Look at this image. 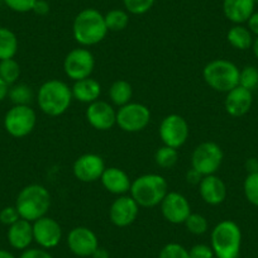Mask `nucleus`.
<instances>
[{
    "mask_svg": "<svg viewBox=\"0 0 258 258\" xmlns=\"http://www.w3.org/2000/svg\"><path fill=\"white\" fill-rule=\"evenodd\" d=\"M151 121V110L142 103H131L116 110V125L126 133H137L147 128Z\"/></svg>",
    "mask_w": 258,
    "mask_h": 258,
    "instance_id": "9",
    "label": "nucleus"
},
{
    "mask_svg": "<svg viewBox=\"0 0 258 258\" xmlns=\"http://www.w3.org/2000/svg\"><path fill=\"white\" fill-rule=\"evenodd\" d=\"M68 245L78 257H91L99 247L98 235L88 227H75L69 233Z\"/></svg>",
    "mask_w": 258,
    "mask_h": 258,
    "instance_id": "16",
    "label": "nucleus"
},
{
    "mask_svg": "<svg viewBox=\"0 0 258 258\" xmlns=\"http://www.w3.org/2000/svg\"><path fill=\"white\" fill-rule=\"evenodd\" d=\"M37 0H4L6 6L16 13H28L33 11Z\"/></svg>",
    "mask_w": 258,
    "mask_h": 258,
    "instance_id": "36",
    "label": "nucleus"
},
{
    "mask_svg": "<svg viewBox=\"0 0 258 258\" xmlns=\"http://www.w3.org/2000/svg\"><path fill=\"white\" fill-rule=\"evenodd\" d=\"M8 91H9V85H7V84L3 81V79L0 78V103L8 98Z\"/></svg>",
    "mask_w": 258,
    "mask_h": 258,
    "instance_id": "44",
    "label": "nucleus"
},
{
    "mask_svg": "<svg viewBox=\"0 0 258 258\" xmlns=\"http://www.w3.org/2000/svg\"><path fill=\"white\" fill-rule=\"evenodd\" d=\"M224 153L220 146L215 142H203L195 147L191 155V167L200 175H215L220 168Z\"/></svg>",
    "mask_w": 258,
    "mask_h": 258,
    "instance_id": "8",
    "label": "nucleus"
},
{
    "mask_svg": "<svg viewBox=\"0 0 258 258\" xmlns=\"http://www.w3.org/2000/svg\"><path fill=\"white\" fill-rule=\"evenodd\" d=\"M188 255H190V258H215L212 247L204 244V243L192 245L188 249Z\"/></svg>",
    "mask_w": 258,
    "mask_h": 258,
    "instance_id": "38",
    "label": "nucleus"
},
{
    "mask_svg": "<svg viewBox=\"0 0 258 258\" xmlns=\"http://www.w3.org/2000/svg\"><path fill=\"white\" fill-rule=\"evenodd\" d=\"M247 28L249 29L250 33L254 34L255 37H258V12H254V13L249 17V19L247 21Z\"/></svg>",
    "mask_w": 258,
    "mask_h": 258,
    "instance_id": "42",
    "label": "nucleus"
},
{
    "mask_svg": "<svg viewBox=\"0 0 258 258\" xmlns=\"http://www.w3.org/2000/svg\"><path fill=\"white\" fill-rule=\"evenodd\" d=\"M133 96L132 85L126 80H116L114 81L109 89V99L111 104L118 108L131 103Z\"/></svg>",
    "mask_w": 258,
    "mask_h": 258,
    "instance_id": "25",
    "label": "nucleus"
},
{
    "mask_svg": "<svg viewBox=\"0 0 258 258\" xmlns=\"http://www.w3.org/2000/svg\"><path fill=\"white\" fill-rule=\"evenodd\" d=\"M18 47L17 34L7 27H0V61L14 58L18 52Z\"/></svg>",
    "mask_w": 258,
    "mask_h": 258,
    "instance_id": "26",
    "label": "nucleus"
},
{
    "mask_svg": "<svg viewBox=\"0 0 258 258\" xmlns=\"http://www.w3.org/2000/svg\"><path fill=\"white\" fill-rule=\"evenodd\" d=\"M178 151L163 145L155 153V162L161 168H171L177 163Z\"/></svg>",
    "mask_w": 258,
    "mask_h": 258,
    "instance_id": "30",
    "label": "nucleus"
},
{
    "mask_svg": "<svg viewBox=\"0 0 258 258\" xmlns=\"http://www.w3.org/2000/svg\"><path fill=\"white\" fill-rule=\"evenodd\" d=\"M168 192V183L158 173H146L132 181L129 195L140 208H155L161 204Z\"/></svg>",
    "mask_w": 258,
    "mask_h": 258,
    "instance_id": "4",
    "label": "nucleus"
},
{
    "mask_svg": "<svg viewBox=\"0 0 258 258\" xmlns=\"http://www.w3.org/2000/svg\"><path fill=\"white\" fill-rule=\"evenodd\" d=\"M239 69L234 62L225 58H217L208 62L203 70L205 83L218 93H225L239 85Z\"/></svg>",
    "mask_w": 258,
    "mask_h": 258,
    "instance_id": "6",
    "label": "nucleus"
},
{
    "mask_svg": "<svg viewBox=\"0 0 258 258\" xmlns=\"http://www.w3.org/2000/svg\"><path fill=\"white\" fill-rule=\"evenodd\" d=\"M0 78L7 85L12 86L18 83L21 78V64L14 58L0 61Z\"/></svg>",
    "mask_w": 258,
    "mask_h": 258,
    "instance_id": "29",
    "label": "nucleus"
},
{
    "mask_svg": "<svg viewBox=\"0 0 258 258\" xmlns=\"http://www.w3.org/2000/svg\"><path fill=\"white\" fill-rule=\"evenodd\" d=\"M185 177H186V181H187L188 183H191V185H199L200 181H202V178L204 177V176L200 175L197 170H194V168L191 167L187 170Z\"/></svg>",
    "mask_w": 258,
    "mask_h": 258,
    "instance_id": "41",
    "label": "nucleus"
},
{
    "mask_svg": "<svg viewBox=\"0 0 258 258\" xmlns=\"http://www.w3.org/2000/svg\"><path fill=\"white\" fill-rule=\"evenodd\" d=\"M14 205L22 219L33 223L47 215L51 208V194L41 183H31L19 191Z\"/></svg>",
    "mask_w": 258,
    "mask_h": 258,
    "instance_id": "3",
    "label": "nucleus"
},
{
    "mask_svg": "<svg viewBox=\"0 0 258 258\" xmlns=\"http://www.w3.org/2000/svg\"><path fill=\"white\" fill-rule=\"evenodd\" d=\"M106 168L103 157L96 153H85L76 158L73 166L74 176L81 182H95L100 180Z\"/></svg>",
    "mask_w": 258,
    "mask_h": 258,
    "instance_id": "15",
    "label": "nucleus"
},
{
    "mask_svg": "<svg viewBox=\"0 0 258 258\" xmlns=\"http://www.w3.org/2000/svg\"><path fill=\"white\" fill-rule=\"evenodd\" d=\"M162 217L171 224H183L191 214V205L182 194L168 191L160 204Z\"/></svg>",
    "mask_w": 258,
    "mask_h": 258,
    "instance_id": "12",
    "label": "nucleus"
},
{
    "mask_svg": "<svg viewBox=\"0 0 258 258\" xmlns=\"http://www.w3.org/2000/svg\"><path fill=\"white\" fill-rule=\"evenodd\" d=\"M253 104V94L252 91L242 88V86H235L230 91H228L224 100L225 111L230 116L239 118L245 115L250 110Z\"/></svg>",
    "mask_w": 258,
    "mask_h": 258,
    "instance_id": "18",
    "label": "nucleus"
},
{
    "mask_svg": "<svg viewBox=\"0 0 258 258\" xmlns=\"http://www.w3.org/2000/svg\"><path fill=\"white\" fill-rule=\"evenodd\" d=\"M19 219H21V215H19L16 205H9V207H6L0 210V223L7 225V227H11Z\"/></svg>",
    "mask_w": 258,
    "mask_h": 258,
    "instance_id": "37",
    "label": "nucleus"
},
{
    "mask_svg": "<svg viewBox=\"0 0 258 258\" xmlns=\"http://www.w3.org/2000/svg\"><path fill=\"white\" fill-rule=\"evenodd\" d=\"M228 43L235 49L239 51H247L252 48L253 44V34L250 33L249 29L243 24H234L227 33Z\"/></svg>",
    "mask_w": 258,
    "mask_h": 258,
    "instance_id": "24",
    "label": "nucleus"
},
{
    "mask_svg": "<svg viewBox=\"0 0 258 258\" xmlns=\"http://www.w3.org/2000/svg\"><path fill=\"white\" fill-rule=\"evenodd\" d=\"M73 100L70 86L57 79L44 81L37 91L38 108L48 116H59L64 114L71 106Z\"/></svg>",
    "mask_w": 258,
    "mask_h": 258,
    "instance_id": "1",
    "label": "nucleus"
},
{
    "mask_svg": "<svg viewBox=\"0 0 258 258\" xmlns=\"http://www.w3.org/2000/svg\"><path fill=\"white\" fill-rule=\"evenodd\" d=\"M49 3L48 0H37L33 7V13L39 17H44L49 13Z\"/></svg>",
    "mask_w": 258,
    "mask_h": 258,
    "instance_id": "40",
    "label": "nucleus"
},
{
    "mask_svg": "<svg viewBox=\"0 0 258 258\" xmlns=\"http://www.w3.org/2000/svg\"><path fill=\"white\" fill-rule=\"evenodd\" d=\"M71 91H73V98L75 100L89 105V104L99 100L101 94V85L98 80L90 76V78L83 79V80L74 81Z\"/></svg>",
    "mask_w": 258,
    "mask_h": 258,
    "instance_id": "23",
    "label": "nucleus"
},
{
    "mask_svg": "<svg viewBox=\"0 0 258 258\" xmlns=\"http://www.w3.org/2000/svg\"><path fill=\"white\" fill-rule=\"evenodd\" d=\"M18 258H53L51 253L43 248H27Z\"/></svg>",
    "mask_w": 258,
    "mask_h": 258,
    "instance_id": "39",
    "label": "nucleus"
},
{
    "mask_svg": "<svg viewBox=\"0 0 258 258\" xmlns=\"http://www.w3.org/2000/svg\"><path fill=\"white\" fill-rule=\"evenodd\" d=\"M199 194L204 203L217 207L224 203L227 198V186L224 181L217 175H208L199 183Z\"/></svg>",
    "mask_w": 258,
    "mask_h": 258,
    "instance_id": "19",
    "label": "nucleus"
},
{
    "mask_svg": "<svg viewBox=\"0 0 258 258\" xmlns=\"http://www.w3.org/2000/svg\"><path fill=\"white\" fill-rule=\"evenodd\" d=\"M245 170L248 173L258 172V160L254 157H250L245 161Z\"/></svg>",
    "mask_w": 258,
    "mask_h": 258,
    "instance_id": "43",
    "label": "nucleus"
},
{
    "mask_svg": "<svg viewBox=\"0 0 258 258\" xmlns=\"http://www.w3.org/2000/svg\"><path fill=\"white\" fill-rule=\"evenodd\" d=\"M183 224H185L187 232L194 235H203L209 229V223H208L207 218L198 213H191Z\"/></svg>",
    "mask_w": 258,
    "mask_h": 258,
    "instance_id": "31",
    "label": "nucleus"
},
{
    "mask_svg": "<svg viewBox=\"0 0 258 258\" xmlns=\"http://www.w3.org/2000/svg\"><path fill=\"white\" fill-rule=\"evenodd\" d=\"M104 14L95 8H86L75 17L73 34L81 47H91L100 43L108 34Z\"/></svg>",
    "mask_w": 258,
    "mask_h": 258,
    "instance_id": "2",
    "label": "nucleus"
},
{
    "mask_svg": "<svg viewBox=\"0 0 258 258\" xmlns=\"http://www.w3.org/2000/svg\"><path fill=\"white\" fill-rule=\"evenodd\" d=\"M158 135L163 145L178 150L187 141L190 128L183 116L178 114H168L161 121Z\"/></svg>",
    "mask_w": 258,
    "mask_h": 258,
    "instance_id": "11",
    "label": "nucleus"
},
{
    "mask_svg": "<svg viewBox=\"0 0 258 258\" xmlns=\"http://www.w3.org/2000/svg\"><path fill=\"white\" fill-rule=\"evenodd\" d=\"M95 69V57L86 47L74 48L66 54L63 59L64 75L70 80L79 81L90 78Z\"/></svg>",
    "mask_w": 258,
    "mask_h": 258,
    "instance_id": "10",
    "label": "nucleus"
},
{
    "mask_svg": "<svg viewBox=\"0 0 258 258\" xmlns=\"http://www.w3.org/2000/svg\"><path fill=\"white\" fill-rule=\"evenodd\" d=\"M8 98L13 105H29L33 100V90L27 84H14L9 86Z\"/></svg>",
    "mask_w": 258,
    "mask_h": 258,
    "instance_id": "28",
    "label": "nucleus"
},
{
    "mask_svg": "<svg viewBox=\"0 0 258 258\" xmlns=\"http://www.w3.org/2000/svg\"><path fill=\"white\" fill-rule=\"evenodd\" d=\"M93 258H110V255H109V252L105 249V248H101L100 245H99L98 248H96L95 252L93 253V255H91Z\"/></svg>",
    "mask_w": 258,
    "mask_h": 258,
    "instance_id": "45",
    "label": "nucleus"
},
{
    "mask_svg": "<svg viewBox=\"0 0 258 258\" xmlns=\"http://www.w3.org/2000/svg\"><path fill=\"white\" fill-rule=\"evenodd\" d=\"M8 243L12 248L17 250H24L29 248L33 239V224L26 219H19L11 227H8L7 232Z\"/></svg>",
    "mask_w": 258,
    "mask_h": 258,
    "instance_id": "21",
    "label": "nucleus"
},
{
    "mask_svg": "<svg viewBox=\"0 0 258 258\" xmlns=\"http://www.w3.org/2000/svg\"><path fill=\"white\" fill-rule=\"evenodd\" d=\"M158 258H190L188 249L180 243H167L160 250Z\"/></svg>",
    "mask_w": 258,
    "mask_h": 258,
    "instance_id": "35",
    "label": "nucleus"
},
{
    "mask_svg": "<svg viewBox=\"0 0 258 258\" xmlns=\"http://www.w3.org/2000/svg\"><path fill=\"white\" fill-rule=\"evenodd\" d=\"M156 0H123V4L128 13L142 16L152 8Z\"/></svg>",
    "mask_w": 258,
    "mask_h": 258,
    "instance_id": "34",
    "label": "nucleus"
},
{
    "mask_svg": "<svg viewBox=\"0 0 258 258\" xmlns=\"http://www.w3.org/2000/svg\"><path fill=\"white\" fill-rule=\"evenodd\" d=\"M210 247L217 258H238L242 248V230L229 219L218 223L212 230Z\"/></svg>",
    "mask_w": 258,
    "mask_h": 258,
    "instance_id": "5",
    "label": "nucleus"
},
{
    "mask_svg": "<svg viewBox=\"0 0 258 258\" xmlns=\"http://www.w3.org/2000/svg\"><path fill=\"white\" fill-rule=\"evenodd\" d=\"M243 190L248 203L258 208V172L248 173L243 183Z\"/></svg>",
    "mask_w": 258,
    "mask_h": 258,
    "instance_id": "32",
    "label": "nucleus"
},
{
    "mask_svg": "<svg viewBox=\"0 0 258 258\" xmlns=\"http://www.w3.org/2000/svg\"><path fill=\"white\" fill-rule=\"evenodd\" d=\"M239 86L253 91L258 88V69L254 66H245L239 71Z\"/></svg>",
    "mask_w": 258,
    "mask_h": 258,
    "instance_id": "33",
    "label": "nucleus"
},
{
    "mask_svg": "<svg viewBox=\"0 0 258 258\" xmlns=\"http://www.w3.org/2000/svg\"><path fill=\"white\" fill-rule=\"evenodd\" d=\"M252 49H253V54H254L255 58L258 59V37H255V39H254V41H253Z\"/></svg>",
    "mask_w": 258,
    "mask_h": 258,
    "instance_id": "47",
    "label": "nucleus"
},
{
    "mask_svg": "<svg viewBox=\"0 0 258 258\" xmlns=\"http://www.w3.org/2000/svg\"><path fill=\"white\" fill-rule=\"evenodd\" d=\"M4 129L14 138H24L33 132L37 114L31 105H13L4 115Z\"/></svg>",
    "mask_w": 258,
    "mask_h": 258,
    "instance_id": "7",
    "label": "nucleus"
},
{
    "mask_svg": "<svg viewBox=\"0 0 258 258\" xmlns=\"http://www.w3.org/2000/svg\"><path fill=\"white\" fill-rule=\"evenodd\" d=\"M100 182L108 192L116 197L126 195L132 186V180L128 173L119 167H106L101 175Z\"/></svg>",
    "mask_w": 258,
    "mask_h": 258,
    "instance_id": "20",
    "label": "nucleus"
},
{
    "mask_svg": "<svg viewBox=\"0 0 258 258\" xmlns=\"http://www.w3.org/2000/svg\"><path fill=\"white\" fill-rule=\"evenodd\" d=\"M140 214V205L131 195L118 197L109 208V219L115 227L125 228L132 225Z\"/></svg>",
    "mask_w": 258,
    "mask_h": 258,
    "instance_id": "14",
    "label": "nucleus"
},
{
    "mask_svg": "<svg viewBox=\"0 0 258 258\" xmlns=\"http://www.w3.org/2000/svg\"><path fill=\"white\" fill-rule=\"evenodd\" d=\"M109 32H120L128 27L129 14L123 9H111L104 16Z\"/></svg>",
    "mask_w": 258,
    "mask_h": 258,
    "instance_id": "27",
    "label": "nucleus"
},
{
    "mask_svg": "<svg viewBox=\"0 0 258 258\" xmlns=\"http://www.w3.org/2000/svg\"><path fill=\"white\" fill-rule=\"evenodd\" d=\"M0 258H16V255L7 249H0Z\"/></svg>",
    "mask_w": 258,
    "mask_h": 258,
    "instance_id": "46",
    "label": "nucleus"
},
{
    "mask_svg": "<svg viewBox=\"0 0 258 258\" xmlns=\"http://www.w3.org/2000/svg\"><path fill=\"white\" fill-rule=\"evenodd\" d=\"M255 0H223V13L234 24L247 23L254 13Z\"/></svg>",
    "mask_w": 258,
    "mask_h": 258,
    "instance_id": "22",
    "label": "nucleus"
},
{
    "mask_svg": "<svg viewBox=\"0 0 258 258\" xmlns=\"http://www.w3.org/2000/svg\"><path fill=\"white\" fill-rule=\"evenodd\" d=\"M85 116L88 123L98 131H109L116 125V110L110 103L100 99L89 104Z\"/></svg>",
    "mask_w": 258,
    "mask_h": 258,
    "instance_id": "17",
    "label": "nucleus"
},
{
    "mask_svg": "<svg viewBox=\"0 0 258 258\" xmlns=\"http://www.w3.org/2000/svg\"><path fill=\"white\" fill-rule=\"evenodd\" d=\"M32 224H33V239L39 247L48 250L59 244L62 239V228L57 220L44 215Z\"/></svg>",
    "mask_w": 258,
    "mask_h": 258,
    "instance_id": "13",
    "label": "nucleus"
}]
</instances>
